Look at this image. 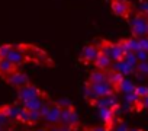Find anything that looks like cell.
Wrapping results in <instances>:
<instances>
[{
  "label": "cell",
  "mask_w": 148,
  "mask_h": 131,
  "mask_svg": "<svg viewBox=\"0 0 148 131\" xmlns=\"http://www.w3.org/2000/svg\"><path fill=\"white\" fill-rule=\"evenodd\" d=\"M131 31H132V35L135 38L147 37V32H148V16L141 13V12L136 13L131 19Z\"/></svg>",
  "instance_id": "cell-1"
},
{
  "label": "cell",
  "mask_w": 148,
  "mask_h": 131,
  "mask_svg": "<svg viewBox=\"0 0 148 131\" xmlns=\"http://www.w3.org/2000/svg\"><path fill=\"white\" fill-rule=\"evenodd\" d=\"M99 47H100V51H102L103 54H106L112 61H119V60H122L123 55H125V50H123V47L121 45V42L113 44V42L102 41V44H100Z\"/></svg>",
  "instance_id": "cell-2"
},
{
  "label": "cell",
  "mask_w": 148,
  "mask_h": 131,
  "mask_svg": "<svg viewBox=\"0 0 148 131\" xmlns=\"http://www.w3.org/2000/svg\"><path fill=\"white\" fill-rule=\"evenodd\" d=\"M60 124L61 125H67V127H71V128H76L79 125V115L76 112L71 105H67V106H62L61 108V119H60Z\"/></svg>",
  "instance_id": "cell-3"
},
{
  "label": "cell",
  "mask_w": 148,
  "mask_h": 131,
  "mask_svg": "<svg viewBox=\"0 0 148 131\" xmlns=\"http://www.w3.org/2000/svg\"><path fill=\"white\" fill-rule=\"evenodd\" d=\"M44 93H45V92H42L41 89H38L36 86H34V85L29 83V85H26V86L18 89V99L21 101V103H23V102L31 101V99H35V98L44 95Z\"/></svg>",
  "instance_id": "cell-4"
},
{
  "label": "cell",
  "mask_w": 148,
  "mask_h": 131,
  "mask_svg": "<svg viewBox=\"0 0 148 131\" xmlns=\"http://www.w3.org/2000/svg\"><path fill=\"white\" fill-rule=\"evenodd\" d=\"M5 80H6L10 86H13V88H16V89H21V88H23V86H26V85L31 83L29 77H28L23 72H21L19 69L15 70L13 73L8 74V76L5 77Z\"/></svg>",
  "instance_id": "cell-5"
},
{
  "label": "cell",
  "mask_w": 148,
  "mask_h": 131,
  "mask_svg": "<svg viewBox=\"0 0 148 131\" xmlns=\"http://www.w3.org/2000/svg\"><path fill=\"white\" fill-rule=\"evenodd\" d=\"M100 47H97V45H95V44H89V45H86L84 48H83V51H82V55H80V58H82V61H84V63H93L95 64V61L97 60V57L100 55Z\"/></svg>",
  "instance_id": "cell-6"
},
{
  "label": "cell",
  "mask_w": 148,
  "mask_h": 131,
  "mask_svg": "<svg viewBox=\"0 0 148 131\" xmlns=\"http://www.w3.org/2000/svg\"><path fill=\"white\" fill-rule=\"evenodd\" d=\"M110 8H112V12L119 18H128L129 16L131 6L128 3V0L126 2H123V0H112Z\"/></svg>",
  "instance_id": "cell-7"
},
{
  "label": "cell",
  "mask_w": 148,
  "mask_h": 131,
  "mask_svg": "<svg viewBox=\"0 0 148 131\" xmlns=\"http://www.w3.org/2000/svg\"><path fill=\"white\" fill-rule=\"evenodd\" d=\"M42 119L47 121L49 125H57V124H60V119H61V108H60V105L51 102V106H49L47 115H45Z\"/></svg>",
  "instance_id": "cell-8"
},
{
  "label": "cell",
  "mask_w": 148,
  "mask_h": 131,
  "mask_svg": "<svg viewBox=\"0 0 148 131\" xmlns=\"http://www.w3.org/2000/svg\"><path fill=\"white\" fill-rule=\"evenodd\" d=\"M9 61H12L15 66H18V67H21V66L26 61V58H25V54H23V51L21 50V47L18 45V47H12V50L9 51V54H8V57H6Z\"/></svg>",
  "instance_id": "cell-9"
},
{
  "label": "cell",
  "mask_w": 148,
  "mask_h": 131,
  "mask_svg": "<svg viewBox=\"0 0 148 131\" xmlns=\"http://www.w3.org/2000/svg\"><path fill=\"white\" fill-rule=\"evenodd\" d=\"M0 109H2V111L8 115V118H9L10 121H19V115H21V111H22V105L19 106V105L12 103V105H5V106H2Z\"/></svg>",
  "instance_id": "cell-10"
},
{
  "label": "cell",
  "mask_w": 148,
  "mask_h": 131,
  "mask_svg": "<svg viewBox=\"0 0 148 131\" xmlns=\"http://www.w3.org/2000/svg\"><path fill=\"white\" fill-rule=\"evenodd\" d=\"M19 67L18 66H15L12 61H9L8 58H0V76H2L3 79L8 76V74H10V73H13L15 70H18Z\"/></svg>",
  "instance_id": "cell-11"
},
{
  "label": "cell",
  "mask_w": 148,
  "mask_h": 131,
  "mask_svg": "<svg viewBox=\"0 0 148 131\" xmlns=\"http://www.w3.org/2000/svg\"><path fill=\"white\" fill-rule=\"evenodd\" d=\"M109 80V73L106 70H93L90 74H89V79L87 82L89 83H102V82H106Z\"/></svg>",
  "instance_id": "cell-12"
},
{
  "label": "cell",
  "mask_w": 148,
  "mask_h": 131,
  "mask_svg": "<svg viewBox=\"0 0 148 131\" xmlns=\"http://www.w3.org/2000/svg\"><path fill=\"white\" fill-rule=\"evenodd\" d=\"M112 60L106 55V54H103V52H100V55L97 57V60L95 61V66H96V69H99V70H110L112 69Z\"/></svg>",
  "instance_id": "cell-13"
},
{
  "label": "cell",
  "mask_w": 148,
  "mask_h": 131,
  "mask_svg": "<svg viewBox=\"0 0 148 131\" xmlns=\"http://www.w3.org/2000/svg\"><path fill=\"white\" fill-rule=\"evenodd\" d=\"M121 45L123 47L125 52H136V51H139V42H138V38H135V37L121 41Z\"/></svg>",
  "instance_id": "cell-14"
},
{
  "label": "cell",
  "mask_w": 148,
  "mask_h": 131,
  "mask_svg": "<svg viewBox=\"0 0 148 131\" xmlns=\"http://www.w3.org/2000/svg\"><path fill=\"white\" fill-rule=\"evenodd\" d=\"M135 88H136V86H135V85H134L129 79H126V77H123V80L118 85V89H119V90H122L123 93L134 92V90H135Z\"/></svg>",
  "instance_id": "cell-15"
},
{
  "label": "cell",
  "mask_w": 148,
  "mask_h": 131,
  "mask_svg": "<svg viewBox=\"0 0 148 131\" xmlns=\"http://www.w3.org/2000/svg\"><path fill=\"white\" fill-rule=\"evenodd\" d=\"M128 66H131V67L135 70L136 69V66H138V58H136V54L135 52H125L123 58H122Z\"/></svg>",
  "instance_id": "cell-16"
},
{
  "label": "cell",
  "mask_w": 148,
  "mask_h": 131,
  "mask_svg": "<svg viewBox=\"0 0 148 131\" xmlns=\"http://www.w3.org/2000/svg\"><path fill=\"white\" fill-rule=\"evenodd\" d=\"M110 128H113L112 131H129L128 125H126L125 122H122V121H115V124H113Z\"/></svg>",
  "instance_id": "cell-17"
},
{
  "label": "cell",
  "mask_w": 148,
  "mask_h": 131,
  "mask_svg": "<svg viewBox=\"0 0 148 131\" xmlns=\"http://www.w3.org/2000/svg\"><path fill=\"white\" fill-rule=\"evenodd\" d=\"M136 54V58H138V63H144V61H148V51H144V50H139L135 52Z\"/></svg>",
  "instance_id": "cell-18"
},
{
  "label": "cell",
  "mask_w": 148,
  "mask_h": 131,
  "mask_svg": "<svg viewBox=\"0 0 148 131\" xmlns=\"http://www.w3.org/2000/svg\"><path fill=\"white\" fill-rule=\"evenodd\" d=\"M12 47H13V45H8V44L0 45V58H6L8 54H9V51L12 50Z\"/></svg>",
  "instance_id": "cell-19"
},
{
  "label": "cell",
  "mask_w": 148,
  "mask_h": 131,
  "mask_svg": "<svg viewBox=\"0 0 148 131\" xmlns=\"http://www.w3.org/2000/svg\"><path fill=\"white\" fill-rule=\"evenodd\" d=\"M135 93L139 96V98H144L148 95V86H136L135 88Z\"/></svg>",
  "instance_id": "cell-20"
},
{
  "label": "cell",
  "mask_w": 148,
  "mask_h": 131,
  "mask_svg": "<svg viewBox=\"0 0 148 131\" xmlns=\"http://www.w3.org/2000/svg\"><path fill=\"white\" fill-rule=\"evenodd\" d=\"M138 42H139V50L148 51V37H141V38H138Z\"/></svg>",
  "instance_id": "cell-21"
},
{
  "label": "cell",
  "mask_w": 148,
  "mask_h": 131,
  "mask_svg": "<svg viewBox=\"0 0 148 131\" xmlns=\"http://www.w3.org/2000/svg\"><path fill=\"white\" fill-rule=\"evenodd\" d=\"M136 70H138L139 73L148 74V61H144V63H138V66H136Z\"/></svg>",
  "instance_id": "cell-22"
},
{
  "label": "cell",
  "mask_w": 148,
  "mask_h": 131,
  "mask_svg": "<svg viewBox=\"0 0 148 131\" xmlns=\"http://www.w3.org/2000/svg\"><path fill=\"white\" fill-rule=\"evenodd\" d=\"M138 105H139V108H147L148 109V95L144 96V98H139Z\"/></svg>",
  "instance_id": "cell-23"
},
{
  "label": "cell",
  "mask_w": 148,
  "mask_h": 131,
  "mask_svg": "<svg viewBox=\"0 0 148 131\" xmlns=\"http://www.w3.org/2000/svg\"><path fill=\"white\" fill-rule=\"evenodd\" d=\"M86 131H109V130H108V127H105V125L102 124V125L92 127V128H89V130H86Z\"/></svg>",
  "instance_id": "cell-24"
},
{
  "label": "cell",
  "mask_w": 148,
  "mask_h": 131,
  "mask_svg": "<svg viewBox=\"0 0 148 131\" xmlns=\"http://www.w3.org/2000/svg\"><path fill=\"white\" fill-rule=\"evenodd\" d=\"M48 131H61V130H60V125H51Z\"/></svg>",
  "instance_id": "cell-25"
},
{
  "label": "cell",
  "mask_w": 148,
  "mask_h": 131,
  "mask_svg": "<svg viewBox=\"0 0 148 131\" xmlns=\"http://www.w3.org/2000/svg\"><path fill=\"white\" fill-rule=\"evenodd\" d=\"M129 131H142V130H139V128H129Z\"/></svg>",
  "instance_id": "cell-26"
},
{
  "label": "cell",
  "mask_w": 148,
  "mask_h": 131,
  "mask_svg": "<svg viewBox=\"0 0 148 131\" xmlns=\"http://www.w3.org/2000/svg\"><path fill=\"white\" fill-rule=\"evenodd\" d=\"M147 37H148V32H147Z\"/></svg>",
  "instance_id": "cell-27"
}]
</instances>
